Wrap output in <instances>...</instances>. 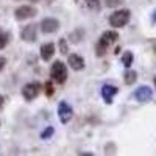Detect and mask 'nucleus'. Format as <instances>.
Returning a JSON list of instances; mask_svg holds the SVG:
<instances>
[{"instance_id": "1", "label": "nucleus", "mask_w": 156, "mask_h": 156, "mask_svg": "<svg viewBox=\"0 0 156 156\" xmlns=\"http://www.w3.org/2000/svg\"><path fill=\"white\" fill-rule=\"evenodd\" d=\"M117 39H119V33H117V31H114V30L105 31V33L100 36L98 42H97V45H95V55H97V56H105V55L108 53L109 47L117 41Z\"/></svg>"}, {"instance_id": "2", "label": "nucleus", "mask_w": 156, "mask_h": 156, "mask_svg": "<svg viewBox=\"0 0 156 156\" xmlns=\"http://www.w3.org/2000/svg\"><path fill=\"white\" fill-rule=\"evenodd\" d=\"M50 76L51 80L58 84H64L67 81V67L62 61H55L51 64V69H50Z\"/></svg>"}, {"instance_id": "3", "label": "nucleus", "mask_w": 156, "mask_h": 156, "mask_svg": "<svg viewBox=\"0 0 156 156\" xmlns=\"http://www.w3.org/2000/svg\"><path fill=\"white\" fill-rule=\"evenodd\" d=\"M129 19H131V11L129 9H117L109 16V23L114 28H123L125 25H128Z\"/></svg>"}, {"instance_id": "4", "label": "nucleus", "mask_w": 156, "mask_h": 156, "mask_svg": "<svg viewBox=\"0 0 156 156\" xmlns=\"http://www.w3.org/2000/svg\"><path fill=\"white\" fill-rule=\"evenodd\" d=\"M41 83H37V81H33V83H28V84H25L22 87V97L27 100V101H31L34 100L39 94H41Z\"/></svg>"}, {"instance_id": "5", "label": "nucleus", "mask_w": 156, "mask_h": 156, "mask_svg": "<svg viewBox=\"0 0 156 156\" xmlns=\"http://www.w3.org/2000/svg\"><path fill=\"white\" fill-rule=\"evenodd\" d=\"M58 117H59V122L62 125H66L70 122V119L73 117V109L72 106L69 105L67 101H59V105H58Z\"/></svg>"}, {"instance_id": "6", "label": "nucleus", "mask_w": 156, "mask_h": 156, "mask_svg": "<svg viewBox=\"0 0 156 156\" xmlns=\"http://www.w3.org/2000/svg\"><path fill=\"white\" fill-rule=\"evenodd\" d=\"M59 20L55 19V17H45L41 20V23H39V28H41V31L44 34H51V33H56L59 30Z\"/></svg>"}, {"instance_id": "7", "label": "nucleus", "mask_w": 156, "mask_h": 156, "mask_svg": "<svg viewBox=\"0 0 156 156\" xmlns=\"http://www.w3.org/2000/svg\"><path fill=\"white\" fill-rule=\"evenodd\" d=\"M36 16V8H33L31 5H22L19 8H16L14 11V17L16 20L22 22V20H27V19H31Z\"/></svg>"}, {"instance_id": "8", "label": "nucleus", "mask_w": 156, "mask_h": 156, "mask_svg": "<svg viewBox=\"0 0 156 156\" xmlns=\"http://www.w3.org/2000/svg\"><path fill=\"white\" fill-rule=\"evenodd\" d=\"M134 100L139 101V103H148L153 100V90L151 87L148 86H139L136 90H134V94H133Z\"/></svg>"}, {"instance_id": "9", "label": "nucleus", "mask_w": 156, "mask_h": 156, "mask_svg": "<svg viewBox=\"0 0 156 156\" xmlns=\"http://www.w3.org/2000/svg\"><path fill=\"white\" fill-rule=\"evenodd\" d=\"M20 39L25 41V42H28V44L36 42V39H37V28H36V25L34 23L25 25V27L20 30Z\"/></svg>"}, {"instance_id": "10", "label": "nucleus", "mask_w": 156, "mask_h": 156, "mask_svg": "<svg viewBox=\"0 0 156 156\" xmlns=\"http://www.w3.org/2000/svg\"><path fill=\"white\" fill-rule=\"evenodd\" d=\"M117 92H119V87L114 86V84H103L101 87V97L103 100H105L106 105H111L114 97L117 95Z\"/></svg>"}, {"instance_id": "11", "label": "nucleus", "mask_w": 156, "mask_h": 156, "mask_svg": "<svg viewBox=\"0 0 156 156\" xmlns=\"http://www.w3.org/2000/svg\"><path fill=\"white\" fill-rule=\"evenodd\" d=\"M55 44L53 42H45V44H42L41 45V50H39V55H41V59L42 61H50L51 58H53V55H55Z\"/></svg>"}, {"instance_id": "12", "label": "nucleus", "mask_w": 156, "mask_h": 156, "mask_svg": "<svg viewBox=\"0 0 156 156\" xmlns=\"http://www.w3.org/2000/svg\"><path fill=\"white\" fill-rule=\"evenodd\" d=\"M67 62H69L70 69H72V70H76V72L83 70L84 66H86V64H84V59H83L80 55H76V53L69 55V56H67Z\"/></svg>"}, {"instance_id": "13", "label": "nucleus", "mask_w": 156, "mask_h": 156, "mask_svg": "<svg viewBox=\"0 0 156 156\" xmlns=\"http://www.w3.org/2000/svg\"><path fill=\"white\" fill-rule=\"evenodd\" d=\"M123 80H125V83H126L128 86H131V84H134L136 80H137V73H136L134 70H126L125 75H123Z\"/></svg>"}, {"instance_id": "14", "label": "nucleus", "mask_w": 156, "mask_h": 156, "mask_svg": "<svg viewBox=\"0 0 156 156\" xmlns=\"http://www.w3.org/2000/svg\"><path fill=\"white\" fill-rule=\"evenodd\" d=\"M9 39H11V34L8 31H3V30H0V50H3L8 42H9Z\"/></svg>"}, {"instance_id": "15", "label": "nucleus", "mask_w": 156, "mask_h": 156, "mask_svg": "<svg viewBox=\"0 0 156 156\" xmlns=\"http://www.w3.org/2000/svg\"><path fill=\"white\" fill-rule=\"evenodd\" d=\"M133 61H134V56H133L131 51H125V53L122 55V64H123L126 69L133 64Z\"/></svg>"}, {"instance_id": "16", "label": "nucleus", "mask_w": 156, "mask_h": 156, "mask_svg": "<svg viewBox=\"0 0 156 156\" xmlns=\"http://www.w3.org/2000/svg\"><path fill=\"white\" fill-rule=\"evenodd\" d=\"M84 34V31L83 30H75V31H72L70 34H69V41L70 42H73V44H78L81 41V36Z\"/></svg>"}, {"instance_id": "17", "label": "nucleus", "mask_w": 156, "mask_h": 156, "mask_svg": "<svg viewBox=\"0 0 156 156\" xmlns=\"http://www.w3.org/2000/svg\"><path fill=\"white\" fill-rule=\"evenodd\" d=\"M84 3L90 11H100V8H101L100 0H84Z\"/></svg>"}, {"instance_id": "18", "label": "nucleus", "mask_w": 156, "mask_h": 156, "mask_svg": "<svg viewBox=\"0 0 156 156\" xmlns=\"http://www.w3.org/2000/svg\"><path fill=\"white\" fill-rule=\"evenodd\" d=\"M53 134H55V128H53V126H47V128L44 129V131L41 133V139L47 140V139H50Z\"/></svg>"}, {"instance_id": "19", "label": "nucleus", "mask_w": 156, "mask_h": 156, "mask_svg": "<svg viewBox=\"0 0 156 156\" xmlns=\"http://www.w3.org/2000/svg\"><path fill=\"white\" fill-rule=\"evenodd\" d=\"M44 90H45V95H47V97H51V95H53V92H55L53 80H51V81H47V83L44 84Z\"/></svg>"}, {"instance_id": "20", "label": "nucleus", "mask_w": 156, "mask_h": 156, "mask_svg": "<svg viewBox=\"0 0 156 156\" xmlns=\"http://www.w3.org/2000/svg\"><path fill=\"white\" fill-rule=\"evenodd\" d=\"M58 45H59V51H61V53H62V55H67V51H69V47H67V42H66V39H59Z\"/></svg>"}, {"instance_id": "21", "label": "nucleus", "mask_w": 156, "mask_h": 156, "mask_svg": "<svg viewBox=\"0 0 156 156\" xmlns=\"http://www.w3.org/2000/svg\"><path fill=\"white\" fill-rule=\"evenodd\" d=\"M123 3V0H105V5L108 8H115V6H120Z\"/></svg>"}, {"instance_id": "22", "label": "nucleus", "mask_w": 156, "mask_h": 156, "mask_svg": "<svg viewBox=\"0 0 156 156\" xmlns=\"http://www.w3.org/2000/svg\"><path fill=\"white\" fill-rule=\"evenodd\" d=\"M5 64H6V58H3V56H0V72L3 70V67H5Z\"/></svg>"}, {"instance_id": "23", "label": "nucleus", "mask_w": 156, "mask_h": 156, "mask_svg": "<svg viewBox=\"0 0 156 156\" xmlns=\"http://www.w3.org/2000/svg\"><path fill=\"white\" fill-rule=\"evenodd\" d=\"M3 105H5V98H3L2 95H0V109L3 108Z\"/></svg>"}, {"instance_id": "24", "label": "nucleus", "mask_w": 156, "mask_h": 156, "mask_svg": "<svg viewBox=\"0 0 156 156\" xmlns=\"http://www.w3.org/2000/svg\"><path fill=\"white\" fill-rule=\"evenodd\" d=\"M151 20H153V23H156V11L153 12V16H151Z\"/></svg>"}, {"instance_id": "25", "label": "nucleus", "mask_w": 156, "mask_h": 156, "mask_svg": "<svg viewBox=\"0 0 156 156\" xmlns=\"http://www.w3.org/2000/svg\"><path fill=\"white\" fill-rule=\"evenodd\" d=\"M154 87H156V76H154Z\"/></svg>"}]
</instances>
